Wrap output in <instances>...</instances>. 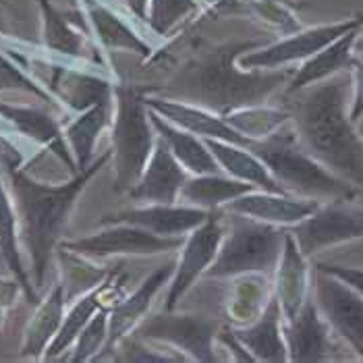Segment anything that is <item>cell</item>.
Segmentation results:
<instances>
[{"label": "cell", "instance_id": "6da1fadb", "mask_svg": "<svg viewBox=\"0 0 363 363\" xmlns=\"http://www.w3.org/2000/svg\"><path fill=\"white\" fill-rule=\"evenodd\" d=\"M274 38L208 42L194 40L189 55L160 84H140L145 96H162L226 116L237 108L270 102L289 85L295 69H243L239 56Z\"/></svg>", "mask_w": 363, "mask_h": 363}, {"label": "cell", "instance_id": "7a4b0ae2", "mask_svg": "<svg viewBox=\"0 0 363 363\" xmlns=\"http://www.w3.org/2000/svg\"><path fill=\"white\" fill-rule=\"evenodd\" d=\"M111 158L112 152L108 150L69 181L44 183L33 179L19 158L13 160L2 154V170L17 212L21 250L28 257L29 274L38 291L44 286L77 199L89 181L111 162Z\"/></svg>", "mask_w": 363, "mask_h": 363}, {"label": "cell", "instance_id": "3957f363", "mask_svg": "<svg viewBox=\"0 0 363 363\" xmlns=\"http://www.w3.org/2000/svg\"><path fill=\"white\" fill-rule=\"evenodd\" d=\"M282 100L301 145L328 170L363 191V135L351 118V71L282 96Z\"/></svg>", "mask_w": 363, "mask_h": 363}, {"label": "cell", "instance_id": "277c9868", "mask_svg": "<svg viewBox=\"0 0 363 363\" xmlns=\"http://www.w3.org/2000/svg\"><path fill=\"white\" fill-rule=\"evenodd\" d=\"M250 150L264 160L286 194L318 201H357L363 197L362 189L340 179L309 154L297 138L293 123L264 140L252 141Z\"/></svg>", "mask_w": 363, "mask_h": 363}, {"label": "cell", "instance_id": "5b68a950", "mask_svg": "<svg viewBox=\"0 0 363 363\" xmlns=\"http://www.w3.org/2000/svg\"><path fill=\"white\" fill-rule=\"evenodd\" d=\"M158 133L152 125L140 84L116 82L111 121L112 191L127 196L140 181Z\"/></svg>", "mask_w": 363, "mask_h": 363}, {"label": "cell", "instance_id": "8992f818", "mask_svg": "<svg viewBox=\"0 0 363 363\" xmlns=\"http://www.w3.org/2000/svg\"><path fill=\"white\" fill-rule=\"evenodd\" d=\"M224 239L206 280L237 279L243 274H274L284 247L286 228L224 212Z\"/></svg>", "mask_w": 363, "mask_h": 363}, {"label": "cell", "instance_id": "52a82bcc", "mask_svg": "<svg viewBox=\"0 0 363 363\" xmlns=\"http://www.w3.org/2000/svg\"><path fill=\"white\" fill-rule=\"evenodd\" d=\"M223 326L216 318L203 313H177V309H164L160 313H150L131 335L164 345L187 362L216 363L220 362L218 335Z\"/></svg>", "mask_w": 363, "mask_h": 363}, {"label": "cell", "instance_id": "ba28073f", "mask_svg": "<svg viewBox=\"0 0 363 363\" xmlns=\"http://www.w3.org/2000/svg\"><path fill=\"white\" fill-rule=\"evenodd\" d=\"M185 237H162L135 224L114 223L102 224L100 230L89 233L79 239H62L60 247L104 262L111 257H145L158 253L177 252Z\"/></svg>", "mask_w": 363, "mask_h": 363}, {"label": "cell", "instance_id": "9c48e42d", "mask_svg": "<svg viewBox=\"0 0 363 363\" xmlns=\"http://www.w3.org/2000/svg\"><path fill=\"white\" fill-rule=\"evenodd\" d=\"M224 230V210H210L208 218L194 228L183 245L177 250L174 259V272L168 282L164 309H177L179 303L185 299V295L197 284V280L203 279L208 268L214 264L218 250L223 245Z\"/></svg>", "mask_w": 363, "mask_h": 363}, {"label": "cell", "instance_id": "30bf717a", "mask_svg": "<svg viewBox=\"0 0 363 363\" xmlns=\"http://www.w3.org/2000/svg\"><path fill=\"white\" fill-rule=\"evenodd\" d=\"M357 28H363V13L336 23L301 28L293 33H286L284 38L272 40L270 44H264L259 48H253L250 52L241 55L239 65L243 69H286L297 62L301 65L309 56L320 52L347 31Z\"/></svg>", "mask_w": 363, "mask_h": 363}, {"label": "cell", "instance_id": "8fae6325", "mask_svg": "<svg viewBox=\"0 0 363 363\" xmlns=\"http://www.w3.org/2000/svg\"><path fill=\"white\" fill-rule=\"evenodd\" d=\"M311 297L338 340L363 362V295L349 282L313 268Z\"/></svg>", "mask_w": 363, "mask_h": 363}, {"label": "cell", "instance_id": "7c38bea8", "mask_svg": "<svg viewBox=\"0 0 363 363\" xmlns=\"http://www.w3.org/2000/svg\"><path fill=\"white\" fill-rule=\"evenodd\" d=\"M289 230L303 255L311 259L330 247L363 239V206L347 199L322 201L313 214Z\"/></svg>", "mask_w": 363, "mask_h": 363}, {"label": "cell", "instance_id": "4fadbf2b", "mask_svg": "<svg viewBox=\"0 0 363 363\" xmlns=\"http://www.w3.org/2000/svg\"><path fill=\"white\" fill-rule=\"evenodd\" d=\"M174 272V262L162 264L160 268H156L154 272H150L145 279L141 280L140 286L129 293L123 295L108 311V342L106 349L102 353L100 359L111 357L114 347L129 336L141 322L150 315V309L154 306V301L158 299V295L162 293V289L168 286V282L172 279Z\"/></svg>", "mask_w": 363, "mask_h": 363}, {"label": "cell", "instance_id": "5bb4252c", "mask_svg": "<svg viewBox=\"0 0 363 363\" xmlns=\"http://www.w3.org/2000/svg\"><path fill=\"white\" fill-rule=\"evenodd\" d=\"M84 9L85 28L96 38V44L104 52H135L150 58L156 46L135 28L129 19L118 15L104 0H79Z\"/></svg>", "mask_w": 363, "mask_h": 363}, {"label": "cell", "instance_id": "9a60e30c", "mask_svg": "<svg viewBox=\"0 0 363 363\" xmlns=\"http://www.w3.org/2000/svg\"><path fill=\"white\" fill-rule=\"evenodd\" d=\"M284 338L289 347V362L293 363H318L335 359L336 336L313 297H309L301 311L284 322Z\"/></svg>", "mask_w": 363, "mask_h": 363}, {"label": "cell", "instance_id": "2e32d148", "mask_svg": "<svg viewBox=\"0 0 363 363\" xmlns=\"http://www.w3.org/2000/svg\"><path fill=\"white\" fill-rule=\"evenodd\" d=\"M208 218V210L187 203H138L135 208L112 212L100 218L102 224L127 223L147 228L162 237H187L194 228Z\"/></svg>", "mask_w": 363, "mask_h": 363}, {"label": "cell", "instance_id": "e0dca14e", "mask_svg": "<svg viewBox=\"0 0 363 363\" xmlns=\"http://www.w3.org/2000/svg\"><path fill=\"white\" fill-rule=\"evenodd\" d=\"M320 203L322 201L318 199H308V197L293 196V194L253 189L245 196L228 201L223 210L230 214L247 216L259 223L291 228L297 223L306 220L309 214H313Z\"/></svg>", "mask_w": 363, "mask_h": 363}, {"label": "cell", "instance_id": "ac0fdd59", "mask_svg": "<svg viewBox=\"0 0 363 363\" xmlns=\"http://www.w3.org/2000/svg\"><path fill=\"white\" fill-rule=\"evenodd\" d=\"M189 172L172 156L167 141L158 135L154 152L141 172L140 181L127 197L135 203H177Z\"/></svg>", "mask_w": 363, "mask_h": 363}, {"label": "cell", "instance_id": "d6986e66", "mask_svg": "<svg viewBox=\"0 0 363 363\" xmlns=\"http://www.w3.org/2000/svg\"><path fill=\"white\" fill-rule=\"evenodd\" d=\"M311 274L313 268L309 266V257L303 255L286 228L284 247L272 274V293L279 299L284 322H291L311 297Z\"/></svg>", "mask_w": 363, "mask_h": 363}, {"label": "cell", "instance_id": "ffe728a7", "mask_svg": "<svg viewBox=\"0 0 363 363\" xmlns=\"http://www.w3.org/2000/svg\"><path fill=\"white\" fill-rule=\"evenodd\" d=\"M145 104L156 114H160L162 118L179 125L185 131H191L201 140H220L237 143V145H245V147L252 145V141L243 138L237 129H233L228 125V121L216 112L206 111L196 104L168 100L162 96H145Z\"/></svg>", "mask_w": 363, "mask_h": 363}, {"label": "cell", "instance_id": "44dd1931", "mask_svg": "<svg viewBox=\"0 0 363 363\" xmlns=\"http://www.w3.org/2000/svg\"><path fill=\"white\" fill-rule=\"evenodd\" d=\"M233 335L252 353L255 362L284 363L289 362V347L284 338V318L279 299L272 295L264 311L247 326L233 328Z\"/></svg>", "mask_w": 363, "mask_h": 363}, {"label": "cell", "instance_id": "7402d4cb", "mask_svg": "<svg viewBox=\"0 0 363 363\" xmlns=\"http://www.w3.org/2000/svg\"><path fill=\"white\" fill-rule=\"evenodd\" d=\"M362 29L363 28L347 31L333 44H328L320 52L309 56L308 60H303L295 69V73H293L289 85L284 87L282 96H291V94L308 87V85L320 84L328 77H335L342 71H351V65L355 60V42H357Z\"/></svg>", "mask_w": 363, "mask_h": 363}, {"label": "cell", "instance_id": "603a6c76", "mask_svg": "<svg viewBox=\"0 0 363 363\" xmlns=\"http://www.w3.org/2000/svg\"><path fill=\"white\" fill-rule=\"evenodd\" d=\"M0 257L4 262V266L9 268L11 277L19 280L28 303L35 306L40 301V297H38V289L29 274V268L23 262L17 212H15V203L9 194L4 170H2V143H0Z\"/></svg>", "mask_w": 363, "mask_h": 363}, {"label": "cell", "instance_id": "cb8c5ba5", "mask_svg": "<svg viewBox=\"0 0 363 363\" xmlns=\"http://www.w3.org/2000/svg\"><path fill=\"white\" fill-rule=\"evenodd\" d=\"M65 311H67L65 291H62V284L56 282L48 291V295L35 303V311L29 318L28 326L23 330L21 347H19L21 359H31V362L44 359L46 349L50 347V342L55 340V336L60 330Z\"/></svg>", "mask_w": 363, "mask_h": 363}, {"label": "cell", "instance_id": "d4e9b609", "mask_svg": "<svg viewBox=\"0 0 363 363\" xmlns=\"http://www.w3.org/2000/svg\"><path fill=\"white\" fill-rule=\"evenodd\" d=\"M35 2L42 17V46L48 55H55L60 60H71V62L100 65L94 56L87 55L85 35L79 29L73 28V21L62 11H58L50 0H35Z\"/></svg>", "mask_w": 363, "mask_h": 363}, {"label": "cell", "instance_id": "484cf974", "mask_svg": "<svg viewBox=\"0 0 363 363\" xmlns=\"http://www.w3.org/2000/svg\"><path fill=\"white\" fill-rule=\"evenodd\" d=\"M112 121V104H96L84 112L71 114L62 123V133L67 145L75 158L77 170L82 172L89 167L98 156H96V145L100 135L111 129Z\"/></svg>", "mask_w": 363, "mask_h": 363}, {"label": "cell", "instance_id": "4316f807", "mask_svg": "<svg viewBox=\"0 0 363 363\" xmlns=\"http://www.w3.org/2000/svg\"><path fill=\"white\" fill-rule=\"evenodd\" d=\"M272 295L270 274H243L233 279V286L223 303L224 322L233 328L252 324L268 306Z\"/></svg>", "mask_w": 363, "mask_h": 363}, {"label": "cell", "instance_id": "83f0119b", "mask_svg": "<svg viewBox=\"0 0 363 363\" xmlns=\"http://www.w3.org/2000/svg\"><path fill=\"white\" fill-rule=\"evenodd\" d=\"M150 108V106H147ZM150 118L156 129V133L167 141L172 156L181 162L189 174H212V172H223L220 164L216 162L214 154L210 152L206 140L194 135L191 131L181 129L179 125L162 118L160 114L150 108Z\"/></svg>", "mask_w": 363, "mask_h": 363}, {"label": "cell", "instance_id": "f1b7e54d", "mask_svg": "<svg viewBox=\"0 0 363 363\" xmlns=\"http://www.w3.org/2000/svg\"><path fill=\"white\" fill-rule=\"evenodd\" d=\"M257 189L252 183L239 181L226 172L212 174H189L181 189V203L196 206L201 210H220L228 201Z\"/></svg>", "mask_w": 363, "mask_h": 363}, {"label": "cell", "instance_id": "f546056e", "mask_svg": "<svg viewBox=\"0 0 363 363\" xmlns=\"http://www.w3.org/2000/svg\"><path fill=\"white\" fill-rule=\"evenodd\" d=\"M206 143H208L210 152L214 154L216 162L223 168V172L239 179V181L252 183L257 189L286 194L277 183V179L272 177L268 167L264 164V160L257 154H253L250 147L220 140H206Z\"/></svg>", "mask_w": 363, "mask_h": 363}, {"label": "cell", "instance_id": "4dcf8cb0", "mask_svg": "<svg viewBox=\"0 0 363 363\" xmlns=\"http://www.w3.org/2000/svg\"><path fill=\"white\" fill-rule=\"evenodd\" d=\"M56 266H58V282L62 284L67 306L73 303L75 299L87 295L89 291L98 289L104 284L108 277L114 272V268L98 266L96 259L85 257L82 253L71 252L67 247H60L55 253Z\"/></svg>", "mask_w": 363, "mask_h": 363}, {"label": "cell", "instance_id": "1f68e13d", "mask_svg": "<svg viewBox=\"0 0 363 363\" xmlns=\"http://www.w3.org/2000/svg\"><path fill=\"white\" fill-rule=\"evenodd\" d=\"M2 94L28 96L38 104L50 106L56 112H60L65 116V121L69 118V112L62 108V104L44 87V84L29 71L26 65H21L17 58L6 55L4 50H0V96Z\"/></svg>", "mask_w": 363, "mask_h": 363}, {"label": "cell", "instance_id": "d6a6232c", "mask_svg": "<svg viewBox=\"0 0 363 363\" xmlns=\"http://www.w3.org/2000/svg\"><path fill=\"white\" fill-rule=\"evenodd\" d=\"M233 129H237L243 138L250 141L264 140L272 133H277L284 125L291 123V112L282 106H272L268 102L264 104H253V106H243L237 108L230 114L224 116Z\"/></svg>", "mask_w": 363, "mask_h": 363}, {"label": "cell", "instance_id": "836d02e7", "mask_svg": "<svg viewBox=\"0 0 363 363\" xmlns=\"http://www.w3.org/2000/svg\"><path fill=\"white\" fill-rule=\"evenodd\" d=\"M199 11V0H150L145 28L158 38H174Z\"/></svg>", "mask_w": 363, "mask_h": 363}, {"label": "cell", "instance_id": "e575fe53", "mask_svg": "<svg viewBox=\"0 0 363 363\" xmlns=\"http://www.w3.org/2000/svg\"><path fill=\"white\" fill-rule=\"evenodd\" d=\"M108 311L111 308H102L77 336L75 345L71 347V363L100 362L106 342H108Z\"/></svg>", "mask_w": 363, "mask_h": 363}, {"label": "cell", "instance_id": "d590c367", "mask_svg": "<svg viewBox=\"0 0 363 363\" xmlns=\"http://www.w3.org/2000/svg\"><path fill=\"white\" fill-rule=\"evenodd\" d=\"M201 9L210 17H228V15H250L247 0H199Z\"/></svg>", "mask_w": 363, "mask_h": 363}, {"label": "cell", "instance_id": "8d00e7d4", "mask_svg": "<svg viewBox=\"0 0 363 363\" xmlns=\"http://www.w3.org/2000/svg\"><path fill=\"white\" fill-rule=\"evenodd\" d=\"M353 75V100H351V118L353 123H359L363 118V58L355 56L351 65Z\"/></svg>", "mask_w": 363, "mask_h": 363}, {"label": "cell", "instance_id": "74e56055", "mask_svg": "<svg viewBox=\"0 0 363 363\" xmlns=\"http://www.w3.org/2000/svg\"><path fill=\"white\" fill-rule=\"evenodd\" d=\"M313 268L324 270L328 274H335L345 282H349L353 289H357L363 295V268H351V266H338V264H326V262H318Z\"/></svg>", "mask_w": 363, "mask_h": 363}, {"label": "cell", "instance_id": "f35d334b", "mask_svg": "<svg viewBox=\"0 0 363 363\" xmlns=\"http://www.w3.org/2000/svg\"><path fill=\"white\" fill-rule=\"evenodd\" d=\"M19 297H23V289H21L19 280L15 277H9V279L0 277V308L13 309L17 306Z\"/></svg>", "mask_w": 363, "mask_h": 363}, {"label": "cell", "instance_id": "ab89813d", "mask_svg": "<svg viewBox=\"0 0 363 363\" xmlns=\"http://www.w3.org/2000/svg\"><path fill=\"white\" fill-rule=\"evenodd\" d=\"M123 4L127 6L129 15L138 21L145 26V17H147V4L150 0H123Z\"/></svg>", "mask_w": 363, "mask_h": 363}, {"label": "cell", "instance_id": "60d3db41", "mask_svg": "<svg viewBox=\"0 0 363 363\" xmlns=\"http://www.w3.org/2000/svg\"><path fill=\"white\" fill-rule=\"evenodd\" d=\"M264 2H277V4H284V6H289V9H293V11H299V9H303V2H301V0H264Z\"/></svg>", "mask_w": 363, "mask_h": 363}, {"label": "cell", "instance_id": "b9f144b4", "mask_svg": "<svg viewBox=\"0 0 363 363\" xmlns=\"http://www.w3.org/2000/svg\"><path fill=\"white\" fill-rule=\"evenodd\" d=\"M355 56L363 58V29L359 31V38H357V42H355Z\"/></svg>", "mask_w": 363, "mask_h": 363}, {"label": "cell", "instance_id": "7bdbcfd3", "mask_svg": "<svg viewBox=\"0 0 363 363\" xmlns=\"http://www.w3.org/2000/svg\"><path fill=\"white\" fill-rule=\"evenodd\" d=\"M6 311H9V309L0 308V330L4 328V322H6Z\"/></svg>", "mask_w": 363, "mask_h": 363}, {"label": "cell", "instance_id": "ee69618b", "mask_svg": "<svg viewBox=\"0 0 363 363\" xmlns=\"http://www.w3.org/2000/svg\"><path fill=\"white\" fill-rule=\"evenodd\" d=\"M2 15H4V0H0V23H2Z\"/></svg>", "mask_w": 363, "mask_h": 363}, {"label": "cell", "instance_id": "f6af8a7d", "mask_svg": "<svg viewBox=\"0 0 363 363\" xmlns=\"http://www.w3.org/2000/svg\"><path fill=\"white\" fill-rule=\"evenodd\" d=\"M357 129H359V133H362V135H363V118H362V121H359V123H357Z\"/></svg>", "mask_w": 363, "mask_h": 363}]
</instances>
